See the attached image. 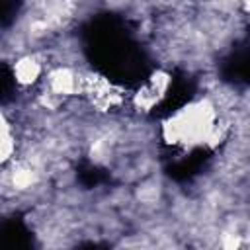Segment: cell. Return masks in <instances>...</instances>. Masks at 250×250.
Returning a JSON list of instances; mask_svg holds the SVG:
<instances>
[{"mask_svg":"<svg viewBox=\"0 0 250 250\" xmlns=\"http://www.w3.org/2000/svg\"><path fill=\"white\" fill-rule=\"evenodd\" d=\"M217 129H219L217 111L207 100H203V102H193L184 109L176 111L164 123L162 135L172 145L191 146V145L213 143Z\"/></svg>","mask_w":250,"mask_h":250,"instance_id":"6da1fadb","label":"cell"},{"mask_svg":"<svg viewBox=\"0 0 250 250\" xmlns=\"http://www.w3.org/2000/svg\"><path fill=\"white\" fill-rule=\"evenodd\" d=\"M47 92L59 96V98H70L84 94V82L86 74L70 68V66H57L47 72Z\"/></svg>","mask_w":250,"mask_h":250,"instance_id":"7a4b0ae2","label":"cell"},{"mask_svg":"<svg viewBox=\"0 0 250 250\" xmlns=\"http://www.w3.org/2000/svg\"><path fill=\"white\" fill-rule=\"evenodd\" d=\"M8 176H10L12 188L14 189H20V191L29 189L37 182V172H35V168L31 164H16L14 170L8 172Z\"/></svg>","mask_w":250,"mask_h":250,"instance_id":"277c9868","label":"cell"},{"mask_svg":"<svg viewBox=\"0 0 250 250\" xmlns=\"http://www.w3.org/2000/svg\"><path fill=\"white\" fill-rule=\"evenodd\" d=\"M41 74H43V64L39 62L37 57H33V55H23V57H20L18 61H14L12 76H14V80H16L20 86H23V88L33 86V84L41 78Z\"/></svg>","mask_w":250,"mask_h":250,"instance_id":"3957f363","label":"cell"},{"mask_svg":"<svg viewBox=\"0 0 250 250\" xmlns=\"http://www.w3.org/2000/svg\"><path fill=\"white\" fill-rule=\"evenodd\" d=\"M0 139H2L0 141V156H2V162L8 164L16 154V133L12 131V125L6 115L2 119V137Z\"/></svg>","mask_w":250,"mask_h":250,"instance_id":"5b68a950","label":"cell"}]
</instances>
